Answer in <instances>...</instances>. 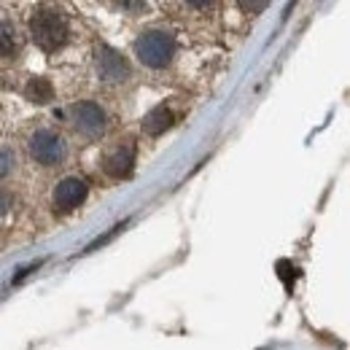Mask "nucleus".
Returning a JSON list of instances; mask_svg holds the SVG:
<instances>
[{
    "mask_svg": "<svg viewBox=\"0 0 350 350\" xmlns=\"http://www.w3.org/2000/svg\"><path fill=\"white\" fill-rule=\"evenodd\" d=\"M30 36L38 49L44 51H57L68 41V16L51 5H41L30 16Z\"/></svg>",
    "mask_w": 350,
    "mask_h": 350,
    "instance_id": "obj_1",
    "label": "nucleus"
},
{
    "mask_svg": "<svg viewBox=\"0 0 350 350\" xmlns=\"http://www.w3.org/2000/svg\"><path fill=\"white\" fill-rule=\"evenodd\" d=\"M135 54L146 68H165L175 57V38L165 30H148L135 41Z\"/></svg>",
    "mask_w": 350,
    "mask_h": 350,
    "instance_id": "obj_2",
    "label": "nucleus"
},
{
    "mask_svg": "<svg viewBox=\"0 0 350 350\" xmlns=\"http://www.w3.org/2000/svg\"><path fill=\"white\" fill-rule=\"evenodd\" d=\"M27 151H30V157H33L36 162H41L46 167H57V165H62L65 157H68L65 140L51 130L36 132V135L30 137V143H27Z\"/></svg>",
    "mask_w": 350,
    "mask_h": 350,
    "instance_id": "obj_3",
    "label": "nucleus"
},
{
    "mask_svg": "<svg viewBox=\"0 0 350 350\" xmlns=\"http://www.w3.org/2000/svg\"><path fill=\"white\" fill-rule=\"evenodd\" d=\"M94 70L105 84H122L130 79V62L111 46H97L94 51Z\"/></svg>",
    "mask_w": 350,
    "mask_h": 350,
    "instance_id": "obj_4",
    "label": "nucleus"
},
{
    "mask_svg": "<svg viewBox=\"0 0 350 350\" xmlns=\"http://www.w3.org/2000/svg\"><path fill=\"white\" fill-rule=\"evenodd\" d=\"M70 124L76 127V132H81L84 137H100L103 132H105V111L97 105V103H76V105H70Z\"/></svg>",
    "mask_w": 350,
    "mask_h": 350,
    "instance_id": "obj_5",
    "label": "nucleus"
},
{
    "mask_svg": "<svg viewBox=\"0 0 350 350\" xmlns=\"http://www.w3.org/2000/svg\"><path fill=\"white\" fill-rule=\"evenodd\" d=\"M135 154H137V148H135V143H132L130 137L127 140H119L105 157H103V170L105 175H111V178H130L132 175V167H135Z\"/></svg>",
    "mask_w": 350,
    "mask_h": 350,
    "instance_id": "obj_6",
    "label": "nucleus"
},
{
    "mask_svg": "<svg viewBox=\"0 0 350 350\" xmlns=\"http://www.w3.org/2000/svg\"><path fill=\"white\" fill-rule=\"evenodd\" d=\"M89 194V186L84 178H65L57 183L54 189V208L62 211V213H70L76 211Z\"/></svg>",
    "mask_w": 350,
    "mask_h": 350,
    "instance_id": "obj_7",
    "label": "nucleus"
},
{
    "mask_svg": "<svg viewBox=\"0 0 350 350\" xmlns=\"http://www.w3.org/2000/svg\"><path fill=\"white\" fill-rule=\"evenodd\" d=\"M175 116L170 108H165V105H157L154 111H148L146 116H143V132L146 135H151V137H159L162 132H167L173 127Z\"/></svg>",
    "mask_w": 350,
    "mask_h": 350,
    "instance_id": "obj_8",
    "label": "nucleus"
},
{
    "mask_svg": "<svg viewBox=\"0 0 350 350\" xmlns=\"http://www.w3.org/2000/svg\"><path fill=\"white\" fill-rule=\"evenodd\" d=\"M25 97H27L30 103H36V105H46V103H51V100H54V87H51V81H49V79L36 76V79H30V81H27V87H25Z\"/></svg>",
    "mask_w": 350,
    "mask_h": 350,
    "instance_id": "obj_9",
    "label": "nucleus"
},
{
    "mask_svg": "<svg viewBox=\"0 0 350 350\" xmlns=\"http://www.w3.org/2000/svg\"><path fill=\"white\" fill-rule=\"evenodd\" d=\"M16 51V30L11 22L0 19V57H11Z\"/></svg>",
    "mask_w": 350,
    "mask_h": 350,
    "instance_id": "obj_10",
    "label": "nucleus"
},
{
    "mask_svg": "<svg viewBox=\"0 0 350 350\" xmlns=\"http://www.w3.org/2000/svg\"><path fill=\"white\" fill-rule=\"evenodd\" d=\"M278 278L283 280L286 288H291L294 280L299 278V267H297L294 262H288V259H280V262H278Z\"/></svg>",
    "mask_w": 350,
    "mask_h": 350,
    "instance_id": "obj_11",
    "label": "nucleus"
},
{
    "mask_svg": "<svg viewBox=\"0 0 350 350\" xmlns=\"http://www.w3.org/2000/svg\"><path fill=\"white\" fill-rule=\"evenodd\" d=\"M14 162H16L14 159V151L11 148H0V178L14 170Z\"/></svg>",
    "mask_w": 350,
    "mask_h": 350,
    "instance_id": "obj_12",
    "label": "nucleus"
},
{
    "mask_svg": "<svg viewBox=\"0 0 350 350\" xmlns=\"http://www.w3.org/2000/svg\"><path fill=\"white\" fill-rule=\"evenodd\" d=\"M124 224H127V221H124ZM124 224H116V226H113V229H111V232H108V234H105V237H100V240H94V243H92V245H89L87 251H97V248H100V245H105V243H108V240H111V237H113V234H119V232H122V229H124Z\"/></svg>",
    "mask_w": 350,
    "mask_h": 350,
    "instance_id": "obj_13",
    "label": "nucleus"
},
{
    "mask_svg": "<svg viewBox=\"0 0 350 350\" xmlns=\"http://www.w3.org/2000/svg\"><path fill=\"white\" fill-rule=\"evenodd\" d=\"M240 8H243V11H254V14H256V11H264V8H267V3H240Z\"/></svg>",
    "mask_w": 350,
    "mask_h": 350,
    "instance_id": "obj_14",
    "label": "nucleus"
},
{
    "mask_svg": "<svg viewBox=\"0 0 350 350\" xmlns=\"http://www.w3.org/2000/svg\"><path fill=\"white\" fill-rule=\"evenodd\" d=\"M11 208V200H8V194L0 189V216H5V211Z\"/></svg>",
    "mask_w": 350,
    "mask_h": 350,
    "instance_id": "obj_15",
    "label": "nucleus"
},
{
    "mask_svg": "<svg viewBox=\"0 0 350 350\" xmlns=\"http://www.w3.org/2000/svg\"><path fill=\"white\" fill-rule=\"evenodd\" d=\"M122 8H127V11H143L146 5L143 3H122Z\"/></svg>",
    "mask_w": 350,
    "mask_h": 350,
    "instance_id": "obj_16",
    "label": "nucleus"
}]
</instances>
